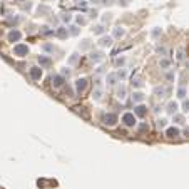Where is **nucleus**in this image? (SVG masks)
Here are the masks:
<instances>
[{
  "label": "nucleus",
  "instance_id": "f257e3e1",
  "mask_svg": "<svg viewBox=\"0 0 189 189\" xmlns=\"http://www.w3.org/2000/svg\"><path fill=\"white\" fill-rule=\"evenodd\" d=\"M14 54L15 55H27L28 54V47L27 45H24V44H19V45H15L14 47Z\"/></svg>",
  "mask_w": 189,
  "mask_h": 189
},
{
  "label": "nucleus",
  "instance_id": "f03ea898",
  "mask_svg": "<svg viewBox=\"0 0 189 189\" xmlns=\"http://www.w3.org/2000/svg\"><path fill=\"white\" fill-rule=\"evenodd\" d=\"M122 122H124L126 126H134V124H135V117H134V114H131V112L124 114V117H122Z\"/></svg>",
  "mask_w": 189,
  "mask_h": 189
},
{
  "label": "nucleus",
  "instance_id": "7ed1b4c3",
  "mask_svg": "<svg viewBox=\"0 0 189 189\" xmlns=\"http://www.w3.org/2000/svg\"><path fill=\"white\" fill-rule=\"evenodd\" d=\"M115 122H117V115L115 114H106L104 115V124H106V126H114Z\"/></svg>",
  "mask_w": 189,
  "mask_h": 189
},
{
  "label": "nucleus",
  "instance_id": "20e7f679",
  "mask_svg": "<svg viewBox=\"0 0 189 189\" xmlns=\"http://www.w3.org/2000/svg\"><path fill=\"white\" fill-rule=\"evenodd\" d=\"M85 87H87V79H79V81L75 82V89H77L79 94H82L85 90Z\"/></svg>",
  "mask_w": 189,
  "mask_h": 189
},
{
  "label": "nucleus",
  "instance_id": "39448f33",
  "mask_svg": "<svg viewBox=\"0 0 189 189\" xmlns=\"http://www.w3.org/2000/svg\"><path fill=\"white\" fill-rule=\"evenodd\" d=\"M30 77L34 79V81H39L42 77V69H39V67H32L30 69Z\"/></svg>",
  "mask_w": 189,
  "mask_h": 189
},
{
  "label": "nucleus",
  "instance_id": "423d86ee",
  "mask_svg": "<svg viewBox=\"0 0 189 189\" xmlns=\"http://www.w3.org/2000/svg\"><path fill=\"white\" fill-rule=\"evenodd\" d=\"M20 37H22V34L19 32V30H12V32L8 34V40H10V42H17V40H20Z\"/></svg>",
  "mask_w": 189,
  "mask_h": 189
},
{
  "label": "nucleus",
  "instance_id": "0eeeda50",
  "mask_svg": "<svg viewBox=\"0 0 189 189\" xmlns=\"http://www.w3.org/2000/svg\"><path fill=\"white\" fill-rule=\"evenodd\" d=\"M166 135H167V137H171V139H174V137H177V135H179V129L169 127L167 131H166Z\"/></svg>",
  "mask_w": 189,
  "mask_h": 189
},
{
  "label": "nucleus",
  "instance_id": "6e6552de",
  "mask_svg": "<svg viewBox=\"0 0 189 189\" xmlns=\"http://www.w3.org/2000/svg\"><path fill=\"white\" fill-rule=\"evenodd\" d=\"M99 44H101L102 47H109L112 44V37H102L101 40H99Z\"/></svg>",
  "mask_w": 189,
  "mask_h": 189
},
{
  "label": "nucleus",
  "instance_id": "1a4fd4ad",
  "mask_svg": "<svg viewBox=\"0 0 189 189\" xmlns=\"http://www.w3.org/2000/svg\"><path fill=\"white\" fill-rule=\"evenodd\" d=\"M62 82H64V77H62V75H57V77L52 79V85H54V87H60Z\"/></svg>",
  "mask_w": 189,
  "mask_h": 189
},
{
  "label": "nucleus",
  "instance_id": "9d476101",
  "mask_svg": "<svg viewBox=\"0 0 189 189\" xmlns=\"http://www.w3.org/2000/svg\"><path fill=\"white\" fill-rule=\"evenodd\" d=\"M146 112H147V110H146V107H144V106H137V107H135V114L139 115V117H144V115H146Z\"/></svg>",
  "mask_w": 189,
  "mask_h": 189
},
{
  "label": "nucleus",
  "instance_id": "9b49d317",
  "mask_svg": "<svg viewBox=\"0 0 189 189\" xmlns=\"http://www.w3.org/2000/svg\"><path fill=\"white\" fill-rule=\"evenodd\" d=\"M167 110L171 112V114H174L176 110H177V104H176V102H169V104H167Z\"/></svg>",
  "mask_w": 189,
  "mask_h": 189
},
{
  "label": "nucleus",
  "instance_id": "f8f14e48",
  "mask_svg": "<svg viewBox=\"0 0 189 189\" xmlns=\"http://www.w3.org/2000/svg\"><path fill=\"white\" fill-rule=\"evenodd\" d=\"M117 97H119L121 101L126 97V87H124V85H122V87H119V90H117Z\"/></svg>",
  "mask_w": 189,
  "mask_h": 189
},
{
  "label": "nucleus",
  "instance_id": "ddd939ff",
  "mask_svg": "<svg viewBox=\"0 0 189 189\" xmlns=\"http://www.w3.org/2000/svg\"><path fill=\"white\" fill-rule=\"evenodd\" d=\"M39 62H40V65H49L50 64V59H47V57H39Z\"/></svg>",
  "mask_w": 189,
  "mask_h": 189
},
{
  "label": "nucleus",
  "instance_id": "4468645a",
  "mask_svg": "<svg viewBox=\"0 0 189 189\" xmlns=\"http://www.w3.org/2000/svg\"><path fill=\"white\" fill-rule=\"evenodd\" d=\"M132 99H134V101H135V102H141V101H142V99H144V95H142V94H141V92H135V94H134V95H132Z\"/></svg>",
  "mask_w": 189,
  "mask_h": 189
},
{
  "label": "nucleus",
  "instance_id": "2eb2a0df",
  "mask_svg": "<svg viewBox=\"0 0 189 189\" xmlns=\"http://www.w3.org/2000/svg\"><path fill=\"white\" fill-rule=\"evenodd\" d=\"M124 34H126V32H124V30H122L121 27H117V28L114 30V35H115V37H122Z\"/></svg>",
  "mask_w": 189,
  "mask_h": 189
},
{
  "label": "nucleus",
  "instance_id": "dca6fc26",
  "mask_svg": "<svg viewBox=\"0 0 189 189\" xmlns=\"http://www.w3.org/2000/svg\"><path fill=\"white\" fill-rule=\"evenodd\" d=\"M57 35L64 39V37H67V30H65V28H59V30H57Z\"/></svg>",
  "mask_w": 189,
  "mask_h": 189
},
{
  "label": "nucleus",
  "instance_id": "f3484780",
  "mask_svg": "<svg viewBox=\"0 0 189 189\" xmlns=\"http://www.w3.org/2000/svg\"><path fill=\"white\" fill-rule=\"evenodd\" d=\"M90 59H92V60H101V59H102V54H101V52H95V54L90 55Z\"/></svg>",
  "mask_w": 189,
  "mask_h": 189
},
{
  "label": "nucleus",
  "instance_id": "a211bd4d",
  "mask_svg": "<svg viewBox=\"0 0 189 189\" xmlns=\"http://www.w3.org/2000/svg\"><path fill=\"white\" fill-rule=\"evenodd\" d=\"M146 131H149V126L147 124H141L139 126V132H146Z\"/></svg>",
  "mask_w": 189,
  "mask_h": 189
},
{
  "label": "nucleus",
  "instance_id": "6ab92c4d",
  "mask_svg": "<svg viewBox=\"0 0 189 189\" xmlns=\"http://www.w3.org/2000/svg\"><path fill=\"white\" fill-rule=\"evenodd\" d=\"M107 81H109V84H115V75L110 74V75L107 77Z\"/></svg>",
  "mask_w": 189,
  "mask_h": 189
},
{
  "label": "nucleus",
  "instance_id": "aec40b11",
  "mask_svg": "<svg viewBox=\"0 0 189 189\" xmlns=\"http://www.w3.org/2000/svg\"><path fill=\"white\" fill-rule=\"evenodd\" d=\"M169 65H171V62H169V60H161V67H164V69H167Z\"/></svg>",
  "mask_w": 189,
  "mask_h": 189
},
{
  "label": "nucleus",
  "instance_id": "412c9836",
  "mask_svg": "<svg viewBox=\"0 0 189 189\" xmlns=\"http://www.w3.org/2000/svg\"><path fill=\"white\" fill-rule=\"evenodd\" d=\"M166 119H159V121H157V126H159V127H164V126H166Z\"/></svg>",
  "mask_w": 189,
  "mask_h": 189
},
{
  "label": "nucleus",
  "instance_id": "4be33fe9",
  "mask_svg": "<svg viewBox=\"0 0 189 189\" xmlns=\"http://www.w3.org/2000/svg\"><path fill=\"white\" fill-rule=\"evenodd\" d=\"M101 94H102V89L99 87L97 90H95V95H94V97H95V99H101Z\"/></svg>",
  "mask_w": 189,
  "mask_h": 189
},
{
  "label": "nucleus",
  "instance_id": "5701e85b",
  "mask_svg": "<svg viewBox=\"0 0 189 189\" xmlns=\"http://www.w3.org/2000/svg\"><path fill=\"white\" fill-rule=\"evenodd\" d=\"M95 34H102V32H104V28L101 27V25H99V27H95V30H94Z\"/></svg>",
  "mask_w": 189,
  "mask_h": 189
},
{
  "label": "nucleus",
  "instance_id": "b1692460",
  "mask_svg": "<svg viewBox=\"0 0 189 189\" xmlns=\"http://www.w3.org/2000/svg\"><path fill=\"white\" fill-rule=\"evenodd\" d=\"M177 94H179V97H184V95H186V89H179Z\"/></svg>",
  "mask_w": 189,
  "mask_h": 189
},
{
  "label": "nucleus",
  "instance_id": "393cba45",
  "mask_svg": "<svg viewBox=\"0 0 189 189\" xmlns=\"http://www.w3.org/2000/svg\"><path fill=\"white\" fill-rule=\"evenodd\" d=\"M182 107H184V110L188 112V110H189V101H186V102H184V104H182Z\"/></svg>",
  "mask_w": 189,
  "mask_h": 189
},
{
  "label": "nucleus",
  "instance_id": "a878e982",
  "mask_svg": "<svg viewBox=\"0 0 189 189\" xmlns=\"http://www.w3.org/2000/svg\"><path fill=\"white\" fill-rule=\"evenodd\" d=\"M62 19H64V20H65V22H69V20H70V15H64Z\"/></svg>",
  "mask_w": 189,
  "mask_h": 189
},
{
  "label": "nucleus",
  "instance_id": "bb28decb",
  "mask_svg": "<svg viewBox=\"0 0 189 189\" xmlns=\"http://www.w3.org/2000/svg\"><path fill=\"white\" fill-rule=\"evenodd\" d=\"M62 74H64V75H65V74H70V70H69V69H64V70H62Z\"/></svg>",
  "mask_w": 189,
  "mask_h": 189
},
{
  "label": "nucleus",
  "instance_id": "cd10ccee",
  "mask_svg": "<svg viewBox=\"0 0 189 189\" xmlns=\"http://www.w3.org/2000/svg\"><path fill=\"white\" fill-rule=\"evenodd\" d=\"M186 135H189V129H186Z\"/></svg>",
  "mask_w": 189,
  "mask_h": 189
}]
</instances>
